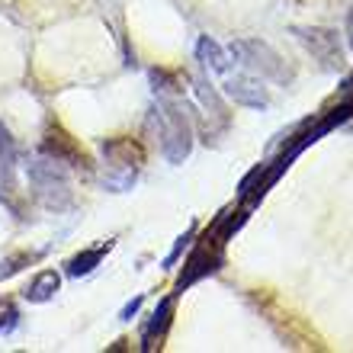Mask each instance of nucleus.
Masks as SVG:
<instances>
[{
	"instance_id": "obj_16",
	"label": "nucleus",
	"mask_w": 353,
	"mask_h": 353,
	"mask_svg": "<svg viewBox=\"0 0 353 353\" xmlns=\"http://www.w3.org/2000/svg\"><path fill=\"white\" fill-rule=\"evenodd\" d=\"M19 325V308L13 299H3L0 302V334H13Z\"/></svg>"
},
{
	"instance_id": "obj_20",
	"label": "nucleus",
	"mask_w": 353,
	"mask_h": 353,
	"mask_svg": "<svg viewBox=\"0 0 353 353\" xmlns=\"http://www.w3.org/2000/svg\"><path fill=\"white\" fill-rule=\"evenodd\" d=\"M344 32H347V42H350V48H353V13H347V26H344Z\"/></svg>"
},
{
	"instance_id": "obj_13",
	"label": "nucleus",
	"mask_w": 353,
	"mask_h": 353,
	"mask_svg": "<svg viewBox=\"0 0 353 353\" xmlns=\"http://www.w3.org/2000/svg\"><path fill=\"white\" fill-rule=\"evenodd\" d=\"M17 193V145H0V199Z\"/></svg>"
},
{
	"instance_id": "obj_9",
	"label": "nucleus",
	"mask_w": 353,
	"mask_h": 353,
	"mask_svg": "<svg viewBox=\"0 0 353 353\" xmlns=\"http://www.w3.org/2000/svg\"><path fill=\"white\" fill-rule=\"evenodd\" d=\"M103 158L119 170H135V168H141L145 151H141L139 141H132V139H106L103 141Z\"/></svg>"
},
{
	"instance_id": "obj_7",
	"label": "nucleus",
	"mask_w": 353,
	"mask_h": 353,
	"mask_svg": "<svg viewBox=\"0 0 353 353\" xmlns=\"http://www.w3.org/2000/svg\"><path fill=\"white\" fill-rule=\"evenodd\" d=\"M42 154L55 158L58 164H65V168H90V158L81 151V145H77L61 125H48L46 139H42Z\"/></svg>"
},
{
	"instance_id": "obj_2",
	"label": "nucleus",
	"mask_w": 353,
	"mask_h": 353,
	"mask_svg": "<svg viewBox=\"0 0 353 353\" xmlns=\"http://www.w3.org/2000/svg\"><path fill=\"white\" fill-rule=\"evenodd\" d=\"M228 58H234L244 71L263 77V81H276V84H289V74L283 68V58L261 39H234L228 46Z\"/></svg>"
},
{
	"instance_id": "obj_14",
	"label": "nucleus",
	"mask_w": 353,
	"mask_h": 353,
	"mask_svg": "<svg viewBox=\"0 0 353 353\" xmlns=\"http://www.w3.org/2000/svg\"><path fill=\"white\" fill-rule=\"evenodd\" d=\"M350 119H353V97H350V100H347V103H341L337 110H331V112H327L325 119H321V122H318V125H315V129L308 132V139H312V141H318V139H321V135H327V132H331V129H337V125H344V122H350Z\"/></svg>"
},
{
	"instance_id": "obj_10",
	"label": "nucleus",
	"mask_w": 353,
	"mask_h": 353,
	"mask_svg": "<svg viewBox=\"0 0 353 353\" xmlns=\"http://www.w3.org/2000/svg\"><path fill=\"white\" fill-rule=\"evenodd\" d=\"M110 248H112V241H103V244H97V248H87V251L74 254V257L65 263V273L71 279H81V276H87V273H93V270L100 267L103 257L110 254Z\"/></svg>"
},
{
	"instance_id": "obj_1",
	"label": "nucleus",
	"mask_w": 353,
	"mask_h": 353,
	"mask_svg": "<svg viewBox=\"0 0 353 353\" xmlns=\"http://www.w3.org/2000/svg\"><path fill=\"white\" fill-rule=\"evenodd\" d=\"M151 125H158V139H161V151L170 164H183V158L193 148V132H190V119H186L183 106L176 100L161 97L158 110H151Z\"/></svg>"
},
{
	"instance_id": "obj_17",
	"label": "nucleus",
	"mask_w": 353,
	"mask_h": 353,
	"mask_svg": "<svg viewBox=\"0 0 353 353\" xmlns=\"http://www.w3.org/2000/svg\"><path fill=\"white\" fill-rule=\"evenodd\" d=\"M193 238H196V225H190V228H186V232L180 234V238H176L174 251H170L168 257H164V270H174V267H176V261L183 257V251L190 248V241H193Z\"/></svg>"
},
{
	"instance_id": "obj_19",
	"label": "nucleus",
	"mask_w": 353,
	"mask_h": 353,
	"mask_svg": "<svg viewBox=\"0 0 353 353\" xmlns=\"http://www.w3.org/2000/svg\"><path fill=\"white\" fill-rule=\"evenodd\" d=\"M141 302H145V296H135L132 302H125V305H122V312H119V321H122V325H129L132 318L139 315V312H141Z\"/></svg>"
},
{
	"instance_id": "obj_11",
	"label": "nucleus",
	"mask_w": 353,
	"mask_h": 353,
	"mask_svg": "<svg viewBox=\"0 0 353 353\" xmlns=\"http://www.w3.org/2000/svg\"><path fill=\"white\" fill-rule=\"evenodd\" d=\"M58 289H61V276H58L55 270H42V273H36V276L29 279V286L23 289V299L42 305V302H48V299H55Z\"/></svg>"
},
{
	"instance_id": "obj_18",
	"label": "nucleus",
	"mask_w": 353,
	"mask_h": 353,
	"mask_svg": "<svg viewBox=\"0 0 353 353\" xmlns=\"http://www.w3.org/2000/svg\"><path fill=\"white\" fill-rule=\"evenodd\" d=\"M151 84H154V90L168 93V90H180L174 81V74H168V71H151Z\"/></svg>"
},
{
	"instance_id": "obj_6",
	"label": "nucleus",
	"mask_w": 353,
	"mask_h": 353,
	"mask_svg": "<svg viewBox=\"0 0 353 353\" xmlns=\"http://www.w3.org/2000/svg\"><path fill=\"white\" fill-rule=\"evenodd\" d=\"M292 36L312 52L325 68H337L344 61L341 42H337L334 29H318V26H292Z\"/></svg>"
},
{
	"instance_id": "obj_15",
	"label": "nucleus",
	"mask_w": 353,
	"mask_h": 353,
	"mask_svg": "<svg viewBox=\"0 0 353 353\" xmlns=\"http://www.w3.org/2000/svg\"><path fill=\"white\" fill-rule=\"evenodd\" d=\"M39 257H42V251H19V254H13V257H7V261L0 263V279L17 276L19 270L29 267V263H36Z\"/></svg>"
},
{
	"instance_id": "obj_4",
	"label": "nucleus",
	"mask_w": 353,
	"mask_h": 353,
	"mask_svg": "<svg viewBox=\"0 0 353 353\" xmlns=\"http://www.w3.org/2000/svg\"><path fill=\"white\" fill-rule=\"evenodd\" d=\"M222 248L225 244H219L212 238H203V241L196 244V251L186 257V263H183V273L176 276V296L183 292V289H190L193 283H199L203 276H209V273H215V270L222 267V261H225V254H222Z\"/></svg>"
},
{
	"instance_id": "obj_3",
	"label": "nucleus",
	"mask_w": 353,
	"mask_h": 353,
	"mask_svg": "<svg viewBox=\"0 0 353 353\" xmlns=\"http://www.w3.org/2000/svg\"><path fill=\"white\" fill-rule=\"evenodd\" d=\"M26 174H29V183L36 186L39 199L46 203V209H68L71 205V183H68V174H65V164H58L55 158H39L32 164H26Z\"/></svg>"
},
{
	"instance_id": "obj_12",
	"label": "nucleus",
	"mask_w": 353,
	"mask_h": 353,
	"mask_svg": "<svg viewBox=\"0 0 353 353\" xmlns=\"http://www.w3.org/2000/svg\"><path fill=\"white\" fill-rule=\"evenodd\" d=\"M196 58H199L209 71H215V74H228V65H232V61H228V48H222L212 36H203L196 42Z\"/></svg>"
},
{
	"instance_id": "obj_5",
	"label": "nucleus",
	"mask_w": 353,
	"mask_h": 353,
	"mask_svg": "<svg viewBox=\"0 0 353 353\" xmlns=\"http://www.w3.org/2000/svg\"><path fill=\"white\" fill-rule=\"evenodd\" d=\"M222 93L228 100L238 103V106H248V110H267L270 106V93H267V87H263V77L251 74V71L225 74Z\"/></svg>"
},
{
	"instance_id": "obj_8",
	"label": "nucleus",
	"mask_w": 353,
	"mask_h": 353,
	"mask_svg": "<svg viewBox=\"0 0 353 353\" xmlns=\"http://www.w3.org/2000/svg\"><path fill=\"white\" fill-rule=\"evenodd\" d=\"M174 305H176V292L158 302L151 321L145 325V331H141V350H154V347H161V341H164V334H168L170 321H174Z\"/></svg>"
}]
</instances>
